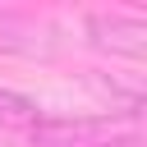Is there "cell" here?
I'll return each mask as SVG.
<instances>
[{"mask_svg": "<svg viewBox=\"0 0 147 147\" xmlns=\"http://www.w3.org/2000/svg\"><path fill=\"white\" fill-rule=\"evenodd\" d=\"M32 147H138L133 119L106 115H74V119H37L28 129Z\"/></svg>", "mask_w": 147, "mask_h": 147, "instance_id": "cell-1", "label": "cell"}, {"mask_svg": "<svg viewBox=\"0 0 147 147\" xmlns=\"http://www.w3.org/2000/svg\"><path fill=\"white\" fill-rule=\"evenodd\" d=\"M87 32L101 51H115V55H142L147 51V23L138 14H92Z\"/></svg>", "mask_w": 147, "mask_h": 147, "instance_id": "cell-2", "label": "cell"}, {"mask_svg": "<svg viewBox=\"0 0 147 147\" xmlns=\"http://www.w3.org/2000/svg\"><path fill=\"white\" fill-rule=\"evenodd\" d=\"M41 115H37V106L23 96V92H9V87H0V129H32Z\"/></svg>", "mask_w": 147, "mask_h": 147, "instance_id": "cell-3", "label": "cell"}]
</instances>
